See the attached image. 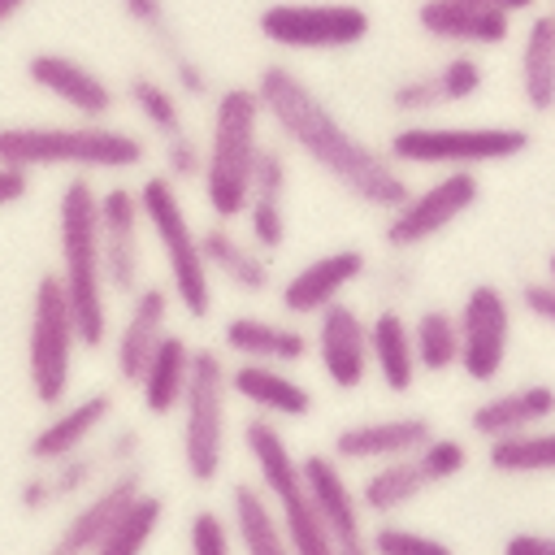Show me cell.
<instances>
[{
  "label": "cell",
  "instance_id": "cell-6",
  "mask_svg": "<svg viewBox=\"0 0 555 555\" xmlns=\"http://www.w3.org/2000/svg\"><path fill=\"white\" fill-rule=\"evenodd\" d=\"M139 204H143V221L152 225L160 256L169 264V282H173V299L182 304L186 317H208L212 308V278H208V260H204V243L191 230L182 199L173 191L169 173H152L139 186Z\"/></svg>",
  "mask_w": 555,
  "mask_h": 555
},
{
  "label": "cell",
  "instance_id": "cell-39",
  "mask_svg": "<svg viewBox=\"0 0 555 555\" xmlns=\"http://www.w3.org/2000/svg\"><path fill=\"white\" fill-rule=\"evenodd\" d=\"M438 82H442V100H447V104H460V100H473V95L481 91L486 69H481V61H477V56L455 52L451 61H442V65H438Z\"/></svg>",
  "mask_w": 555,
  "mask_h": 555
},
{
  "label": "cell",
  "instance_id": "cell-49",
  "mask_svg": "<svg viewBox=\"0 0 555 555\" xmlns=\"http://www.w3.org/2000/svg\"><path fill=\"white\" fill-rule=\"evenodd\" d=\"M26 191H30V169L0 160V208H4V204H17Z\"/></svg>",
  "mask_w": 555,
  "mask_h": 555
},
{
  "label": "cell",
  "instance_id": "cell-37",
  "mask_svg": "<svg viewBox=\"0 0 555 555\" xmlns=\"http://www.w3.org/2000/svg\"><path fill=\"white\" fill-rule=\"evenodd\" d=\"M369 546L377 555H451V546L434 533H416V529H403V525H377Z\"/></svg>",
  "mask_w": 555,
  "mask_h": 555
},
{
  "label": "cell",
  "instance_id": "cell-50",
  "mask_svg": "<svg viewBox=\"0 0 555 555\" xmlns=\"http://www.w3.org/2000/svg\"><path fill=\"white\" fill-rule=\"evenodd\" d=\"M507 555H555V538L551 533H512L503 542Z\"/></svg>",
  "mask_w": 555,
  "mask_h": 555
},
{
  "label": "cell",
  "instance_id": "cell-4",
  "mask_svg": "<svg viewBox=\"0 0 555 555\" xmlns=\"http://www.w3.org/2000/svg\"><path fill=\"white\" fill-rule=\"evenodd\" d=\"M0 160L22 169H134L147 160V143L104 121L78 126H0Z\"/></svg>",
  "mask_w": 555,
  "mask_h": 555
},
{
  "label": "cell",
  "instance_id": "cell-54",
  "mask_svg": "<svg viewBox=\"0 0 555 555\" xmlns=\"http://www.w3.org/2000/svg\"><path fill=\"white\" fill-rule=\"evenodd\" d=\"M546 278H551V282H555V251H551V256H546Z\"/></svg>",
  "mask_w": 555,
  "mask_h": 555
},
{
  "label": "cell",
  "instance_id": "cell-5",
  "mask_svg": "<svg viewBox=\"0 0 555 555\" xmlns=\"http://www.w3.org/2000/svg\"><path fill=\"white\" fill-rule=\"evenodd\" d=\"M243 447L260 473V486L269 490V499L278 503L282 512V525H286V538H291V551L295 555H330L338 551L312 494H308V477H304V460L291 455V442L286 434L269 421V416H251L243 425Z\"/></svg>",
  "mask_w": 555,
  "mask_h": 555
},
{
  "label": "cell",
  "instance_id": "cell-31",
  "mask_svg": "<svg viewBox=\"0 0 555 555\" xmlns=\"http://www.w3.org/2000/svg\"><path fill=\"white\" fill-rule=\"evenodd\" d=\"M421 490H429L416 455H399V460H382L364 481H360V503L373 516H390L399 507H408Z\"/></svg>",
  "mask_w": 555,
  "mask_h": 555
},
{
  "label": "cell",
  "instance_id": "cell-35",
  "mask_svg": "<svg viewBox=\"0 0 555 555\" xmlns=\"http://www.w3.org/2000/svg\"><path fill=\"white\" fill-rule=\"evenodd\" d=\"M126 95H130V104L139 108V117H143L156 134L173 139V134L186 130V126H182V104H178V95H173L165 82H156V78H147V74H134L130 87H126Z\"/></svg>",
  "mask_w": 555,
  "mask_h": 555
},
{
  "label": "cell",
  "instance_id": "cell-38",
  "mask_svg": "<svg viewBox=\"0 0 555 555\" xmlns=\"http://www.w3.org/2000/svg\"><path fill=\"white\" fill-rule=\"evenodd\" d=\"M247 234L260 251H278L286 243V208L282 199H269V195H251L247 204Z\"/></svg>",
  "mask_w": 555,
  "mask_h": 555
},
{
  "label": "cell",
  "instance_id": "cell-53",
  "mask_svg": "<svg viewBox=\"0 0 555 555\" xmlns=\"http://www.w3.org/2000/svg\"><path fill=\"white\" fill-rule=\"evenodd\" d=\"M22 9H26V0H0V26H4V22H13Z\"/></svg>",
  "mask_w": 555,
  "mask_h": 555
},
{
  "label": "cell",
  "instance_id": "cell-1",
  "mask_svg": "<svg viewBox=\"0 0 555 555\" xmlns=\"http://www.w3.org/2000/svg\"><path fill=\"white\" fill-rule=\"evenodd\" d=\"M256 91L264 100V113L273 117V126L321 169L330 173L351 199L369 204V208H399L412 191L403 182V173L395 169L390 152L369 147L364 139H356L334 113L330 104L286 65H264L256 78Z\"/></svg>",
  "mask_w": 555,
  "mask_h": 555
},
{
  "label": "cell",
  "instance_id": "cell-43",
  "mask_svg": "<svg viewBox=\"0 0 555 555\" xmlns=\"http://www.w3.org/2000/svg\"><path fill=\"white\" fill-rule=\"evenodd\" d=\"M165 173L173 182H186V178L204 173V152H199V143L186 130L173 134V139H165Z\"/></svg>",
  "mask_w": 555,
  "mask_h": 555
},
{
  "label": "cell",
  "instance_id": "cell-48",
  "mask_svg": "<svg viewBox=\"0 0 555 555\" xmlns=\"http://www.w3.org/2000/svg\"><path fill=\"white\" fill-rule=\"evenodd\" d=\"M173 82H178V91H186V95H204V91H208V74H204L191 56H182V52H173Z\"/></svg>",
  "mask_w": 555,
  "mask_h": 555
},
{
  "label": "cell",
  "instance_id": "cell-18",
  "mask_svg": "<svg viewBox=\"0 0 555 555\" xmlns=\"http://www.w3.org/2000/svg\"><path fill=\"white\" fill-rule=\"evenodd\" d=\"M139 191L130 186H108L100 195V238H104V278L113 291H134L139 282Z\"/></svg>",
  "mask_w": 555,
  "mask_h": 555
},
{
  "label": "cell",
  "instance_id": "cell-24",
  "mask_svg": "<svg viewBox=\"0 0 555 555\" xmlns=\"http://www.w3.org/2000/svg\"><path fill=\"white\" fill-rule=\"evenodd\" d=\"M108 412H113V395H87V399L69 403L65 412H56V416L30 438L26 455H30L35 464H56V460L82 451V447L91 442V434L108 421Z\"/></svg>",
  "mask_w": 555,
  "mask_h": 555
},
{
  "label": "cell",
  "instance_id": "cell-21",
  "mask_svg": "<svg viewBox=\"0 0 555 555\" xmlns=\"http://www.w3.org/2000/svg\"><path fill=\"white\" fill-rule=\"evenodd\" d=\"M165 321H169V291L165 286H139L134 304H130V312L117 330V347H113V364H117L121 382L139 386L152 351L165 338Z\"/></svg>",
  "mask_w": 555,
  "mask_h": 555
},
{
  "label": "cell",
  "instance_id": "cell-28",
  "mask_svg": "<svg viewBox=\"0 0 555 555\" xmlns=\"http://www.w3.org/2000/svg\"><path fill=\"white\" fill-rule=\"evenodd\" d=\"M369 343H373V369H377L382 386L395 390V395L412 390L416 369H421L412 325H408L395 308H382V312L369 321Z\"/></svg>",
  "mask_w": 555,
  "mask_h": 555
},
{
  "label": "cell",
  "instance_id": "cell-34",
  "mask_svg": "<svg viewBox=\"0 0 555 555\" xmlns=\"http://www.w3.org/2000/svg\"><path fill=\"white\" fill-rule=\"evenodd\" d=\"M160 520H165V499L152 494V490H139L130 499V507L117 516V525L104 533L100 555H134V551H143L152 542V533L160 529Z\"/></svg>",
  "mask_w": 555,
  "mask_h": 555
},
{
  "label": "cell",
  "instance_id": "cell-36",
  "mask_svg": "<svg viewBox=\"0 0 555 555\" xmlns=\"http://www.w3.org/2000/svg\"><path fill=\"white\" fill-rule=\"evenodd\" d=\"M416 464H421L425 481L438 486V481H451L455 473H464V464H468V447H464L460 438H442V434H434V438L416 451Z\"/></svg>",
  "mask_w": 555,
  "mask_h": 555
},
{
  "label": "cell",
  "instance_id": "cell-46",
  "mask_svg": "<svg viewBox=\"0 0 555 555\" xmlns=\"http://www.w3.org/2000/svg\"><path fill=\"white\" fill-rule=\"evenodd\" d=\"M17 503L26 507V512H43V507H52V503H61L56 499V486H52V473L43 477H26L22 486H17Z\"/></svg>",
  "mask_w": 555,
  "mask_h": 555
},
{
  "label": "cell",
  "instance_id": "cell-45",
  "mask_svg": "<svg viewBox=\"0 0 555 555\" xmlns=\"http://www.w3.org/2000/svg\"><path fill=\"white\" fill-rule=\"evenodd\" d=\"M516 299H520V308H525L533 321L555 325V282H551V278H542V282H525Z\"/></svg>",
  "mask_w": 555,
  "mask_h": 555
},
{
  "label": "cell",
  "instance_id": "cell-23",
  "mask_svg": "<svg viewBox=\"0 0 555 555\" xmlns=\"http://www.w3.org/2000/svg\"><path fill=\"white\" fill-rule=\"evenodd\" d=\"M230 390L269 416H308L312 412V390L304 382H295L291 373H282V364L243 360L238 369H230Z\"/></svg>",
  "mask_w": 555,
  "mask_h": 555
},
{
  "label": "cell",
  "instance_id": "cell-41",
  "mask_svg": "<svg viewBox=\"0 0 555 555\" xmlns=\"http://www.w3.org/2000/svg\"><path fill=\"white\" fill-rule=\"evenodd\" d=\"M390 104H395L399 113H429V108L447 104V100H442V82H438V69H434V74H412V78L395 82V91H390Z\"/></svg>",
  "mask_w": 555,
  "mask_h": 555
},
{
  "label": "cell",
  "instance_id": "cell-7",
  "mask_svg": "<svg viewBox=\"0 0 555 555\" xmlns=\"http://www.w3.org/2000/svg\"><path fill=\"white\" fill-rule=\"evenodd\" d=\"M74 347H82V338H78L69 291L61 273H43L30 295V330H26V377H30L35 403L56 408L69 395Z\"/></svg>",
  "mask_w": 555,
  "mask_h": 555
},
{
  "label": "cell",
  "instance_id": "cell-27",
  "mask_svg": "<svg viewBox=\"0 0 555 555\" xmlns=\"http://www.w3.org/2000/svg\"><path fill=\"white\" fill-rule=\"evenodd\" d=\"M221 343L243 356V360H264V364H299L308 356V334L282 321H260V317H234L221 330Z\"/></svg>",
  "mask_w": 555,
  "mask_h": 555
},
{
  "label": "cell",
  "instance_id": "cell-55",
  "mask_svg": "<svg viewBox=\"0 0 555 555\" xmlns=\"http://www.w3.org/2000/svg\"><path fill=\"white\" fill-rule=\"evenodd\" d=\"M551 13H555V0H551Z\"/></svg>",
  "mask_w": 555,
  "mask_h": 555
},
{
  "label": "cell",
  "instance_id": "cell-51",
  "mask_svg": "<svg viewBox=\"0 0 555 555\" xmlns=\"http://www.w3.org/2000/svg\"><path fill=\"white\" fill-rule=\"evenodd\" d=\"M134 451H139V434H134V429H121V434H117V442L108 447V455H113V460H126V455H134Z\"/></svg>",
  "mask_w": 555,
  "mask_h": 555
},
{
  "label": "cell",
  "instance_id": "cell-13",
  "mask_svg": "<svg viewBox=\"0 0 555 555\" xmlns=\"http://www.w3.org/2000/svg\"><path fill=\"white\" fill-rule=\"evenodd\" d=\"M317 360L338 390H356L369 377V369H373L369 321L351 304L334 299L330 308L317 312Z\"/></svg>",
  "mask_w": 555,
  "mask_h": 555
},
{
  "label": "cell",
  "instance_id": "cell-33",
  "mask_svg": "<svg viewBox=\"0 0 555 555\" xmlns=\"http://www.w3.org/2000/svg\"><path fill=\"white\" fill-rule=\"evenodd\" d=\"M412 338H416V360L425 373H447L460 369V317L447 308H425L412 321Z\"/></svg>",
  "mask_w": 555,
  "mask_h": 555
},
{
  "label": "cell",
  "instance_id": "cell-8",
  "mask_svg": "<svg viewBox=\"0 0 555 555\" xmlns=\"http://www.w3.org/2000/svg\"><path fill=\"white\" fill-rule=\"evenodd\" d=\"M230 369L217 351H195L191 386L182 399V464L186 477L212 486L225 468V399H230Z\"/></svg>",
  "mask_w": 555,
  "mask_h": 555
},
{
  "label": "cell",
  "instance_id": "cell-20",
  "mask_svg": "<svg viewBox=\"0 0 555 555\" xmlns=\"http://www.w3.org/2000/svg\"><path fill=\"white\" fill-rule=\"evenodd\" d=\"M434 438V425L425 416H386V421H360L334 434V455L356 464H382L399 455H416Z\"/></svg>",
  "mask_w": 555,
  "mask_h": 555
},
{
  "label": "cell",
  "instance_id": "cell-2",
  "mask_svg": "<svg viewBox=\"0 0 555 555\" xmlns=\"http://www.w3.org/2000/svg\"><path fill=\"white\" fill-rule=\"evenodd\" d=\"M56 251H61V282L74 304L82 347H100L108 338V308H104V238H100V191L91 178H69L56 199Z\"/></svg>",
  "mask_w": 555,
  "mask_h": 555
},
{
  "label": "cell",
  "instance_id": "cell-29",
  "mask_svg": "<svg viewBox=\"0 0 555 555\" xmlns=\"http://www.w3.org/2000/svg\"><path fill=\"white\" fill-rule=\"evenodd\" d=\"M199 243H204L208 269L221 273V278H230V286H238V291H247V295H260V291L269 286V260H264V251H260L256 243L234 238V234L225 230V221L208 225V230L199 234Z\"/></svg>",
  "mask_w": 555,
  "mask_h": 555
},
{
  "label": "cell",
  "instance_id": "cell-16",
  "mask_svg": "<svg viewBox=\"0 0 555 555\" xmlns=\"http://www.w3.org/2000/svg\"><path fill=\"white\" fill-rule=\"evenodd\" d=\"M26 78L39 91H48L52 100L69 104L82 121H104L113 113V104H117L113 100V87L95 69H87L82 61L65 56V52H35L26 61Z\"/></svg>",
  "mask_w": 555,
  "mask_h": 555
},
{
  "label": "cell",
  "instance_id": "cell-17",
  "mask_svg": "<svg viewBox=\"0 0 555 555\" xmlns=\"http://www.w3.org/2000/svg\"><path fill=\"white\" fill-rule=\"evenodd\" d=\"M364 269H369V256H364L360 247L325 251V256L299 264V269L286 278V286H282L278 299H282V308H286L291 317H312V312L330 308L356 278H364Z\"/></svg>",
  "mask_w": 555,
  "mask_h": 555
},
{
  "label": "cell",
  "instance_id": "cell-47",
  "mask_svg": "<svg viewBox=\"0 0 555 555\" xmlns=\"http://www.w3.org/2000/svg\"><path fill=\"white\" fill-rule=\"evenodd\" d=\"M121 13H126L134 26L165 35V0H121Z\"/></svg>",
  "mask_w": 555,
  "mask_h": 555
},
{
  "label": "cell",
  "instance_id": "cell-44",
  "mask_svg": "<svg viewBox=\"0 0 555 555\" xmlns=\"http://www.w3.org/2000/svg\"><path fill=\"white\" fill-rule=\"evenodd\" d=\"M286 156L278 147H260L256 160V178H251V195H269V199H286Z\"/></svg>",
  "mask_w": 555,
  "mask_h": 555
},
{
  "label": "cell",
  "instance_id": "cell-32",
  "mask_svg": "<svg viewBox=\"0 0 555 555\" xmlns=\"http://www.w3.org/2000/svg\"><path fill=\"white\" fill-rule=\"evenodd\" d=\"M486 464L494 473H507V477H520V473H555V429H525V434H512V438H494L490 451H486Z\"/></svg>",
  "mask_w": 555,
  "mask_h": 555
},
{
  "label": "cell",
  "instance_id": "cell-52",
  "mask_svg": "<svg viewBox=\"0 0 555 555\" xmlns=\"http://www.w3.org/2000/svg\"><path fill=\"white\" fill-rule=\"evenodd\" d=\"M481 4H494V9H507V13H525V9H533L538 0H481Z\"/></svg>",
  "mask_w": 555,
  "mask_h": 555
},
{
  "label": "cell",
  "instance_id": "cell-12",
  "mask_svg": "<svg viewBox=\"0 0 555 555\" xmlns=\"http://www.w3.org/2000/svg\"><path fill=\"white\" fill-rule=\"evenodd\" d=\"M460 369L468 382H494L512 347V304L494 282H477L460 304Z\"/></svg>",
  "mask_w": 555,
  "mask_h": 555
},
{
  "label": "cell",
  "instance_id": "cell-14",
  "mask_svg": "<svg viewBox=\"0 0 555 555\" xmlns=\"http://www.w3.org/2000/svg\"><path fill=\"white\" fill-rule=\"evenodd\" d=\"M304 477H308V494H312L334 546L347 551V555H360L369 546L364 520H360L364 503H360V490L347 486V477L338 468V455H308L304 460Z\"/></svg>",
  "mask_w": 555,
  "mask_h": 555
},
{
  "label": "cell",
  "instance_id": "cell-19",
  "mask_svg": "<svg viewBox=\"0 0 555 555\" xmlns=\"http://www.w3.org/2000/svg\"><path fill=\"white\" fill-rule=\"evenodd\" d=\"M139 490H143V473H139V468H126V473H117L113 481H104V486L61 525V533L52 538V551H56V555L100 551L104 533L117 525V516L130 507V499H134Z\"/></svg>",
  "mask_w": 555,
  "mask_h": 555
},
{
  "label": "cell",
  "instance_id": "cell-40",
  "mask_svg": "<svg viewBox=\"0 0 555 555\" xmlns=\"http://www.w3.org/2000/svg\"><path fill=\"white\" fill-rule=\"evenodd\" d=\"M234 542H238V538L230 533L225 516L212 512V507H199V512L191 516V525H186V546H191L195 555H225Z\"/></svg>",
  "mask_w": 555,
  "mask_h": 555
},
{
  "label": "cell",
  "instance_id": "cell-9",
  "mask_svg": "<svg viewBox=\"0 0 555 555\" xmlns=\"http://www.w3.org/2000/svg\"><path fill=\"white\" fill-rule=\"evenodd\" d=\"M525 126H399L386 143L395 165H494L529 152Z\"/></svg>",
  "mask_w": 555,
  "mask_h": 555
},
{
  "label": "cell",
  "instance_id": "cell-3",
  "mask_svg": "<svg viewBox=\"0 0 555 555\" xmlns=\"http://www.w3.org/2000/svg\"><path fill=\"white\" fill-rule=\"evenodd\" d=\"M260 117L264 100L256 87H225L212 104L208 156H204V199L217 221H234L251 204V178L260 160Z\"/></svg>",
  "mask_w": 555,
  "mask_h": 555
},
{
  "label": "cell",
  "instance_id": "cell-26",
  "mask_svg": "<svg viewBox=\"0 0 555 555\" xmlns=\"http://www.w3.org/2000/svg\"><path fill=\"white\" fill-rule=\"evenodd\" d=\"M191 364H195L191 343L182 334H165L139 377V395L152 416H169L173 408H182L186 386H191Z\"/></svg>",
  "mask_w": 555,
  "mask_h": 555
},
{
  "label": "cell",
  "instance_id": "cell-42",
  "mask_svg": "<svg viewBox=\"0 0 555 555\" xmlns=\"http://www.w3.org/2000/svg\"><path fill=\"white\" fill-rule=\"evenodd\" d=\"M48 468H52L56 499H69V494H78V490H87V486L95 481V473H100V455H91V451H74V455H65V460L48 464Z\"/></svg>",
  "mask_w": 555,
  "mask_h": 555
},
{
  "label": "cell",
  "instance_id": "cell-22",
  "mask_svg": "<svg viewBox=\"0 0 555 555\" xmlns=\"http://www.w3.org/2000/svg\"><path fill=\"white\" fill-rule=\"evenodd\" d=\"M555 416V390L546 382H529V386H516V390H499L490 399H481L468 416V429L486 442L494 438H512V434H525L533 425H546Z\"/></svg>",
  "mask_w": 555,
  "mask_h": 555
},
{
  "label": "cell",
  "instance_id": "cell-15",
  "mask_svg": "<svg viewBox=\"0 0 555 555\" xmlns=\"http://www.w3.org/2000/svg\"><path fill=\"white\" fill-rule=\"evenodd\" d=\"M416 26L429 39L460 43V48H499L512 35V13L481 4V0H421Z\"/></svg>",
  "mask_w": 555,
  "mask_h": 555
},
{
  "label": "cell",
  "instance_id": "cell-25",
  "mask_svg": "<svg viewBox=\"0 0 555 555\" xmlns=\"http://www.w3.org/2000/svg\"><path fill=\"white\" fill-rule=\"evenodd\" d=\"M230 525H234L238 546L251 551V555H286L291 551L282 512H273L269 490H260L251 481L230 486Z\"/></svg>",
  "mask_w": 555,
  "mask_h": 555
},
{
  "label": "cell",
  "instance_id": "cell-10",
  "mask_svg": "<svg viewBox=\"0 0 555 555\" xmlns=\"http://www.w3.org/2000/svg\"><path fill=\"white\" fill-rule=\"evenodd\" d=\"M256 26L269 43L291 52H338L364 43L373 17L360 4H269Z\"/></svg>",
  "mask_w": 555,
  "mask_h": 555
},
{
  "label": "cell",
  "instance_id": "cell-30",
  "mask_svg": "<svg viewBox=\"0 0 555 555\" xmlns=\"http://www.w3.org/2000/svg\"><path fill=\"white\" fill-rule=\"evenodd\" d=\"M520 95L533 113L555 108V13H538L520 43Z\"/></svg>",
  "mask_w": 555,
  "mask_h": 555
},
{
  "label": "cell",
  "instance_id": "cell-11",
  "mask_svg": "<svg viewBox=\"0 0 555 555\" xmlns=\"http://www.w3.org/2000/svg\"><path fill=\"white\" fill-rule=\"evenodd\" d=\"M477 195H481V182H477V173H473L468 165L455 169V173H447V178H438V182H429L425 191H416V195H408L399 208H390V221H386V230H382L386 247L408 251V247L429 243V238L442 234L451 221H460V217L477 204Z\"/></svg>",
  "mask_w": 555,
  "mask_h": 555
}]
</instances>
